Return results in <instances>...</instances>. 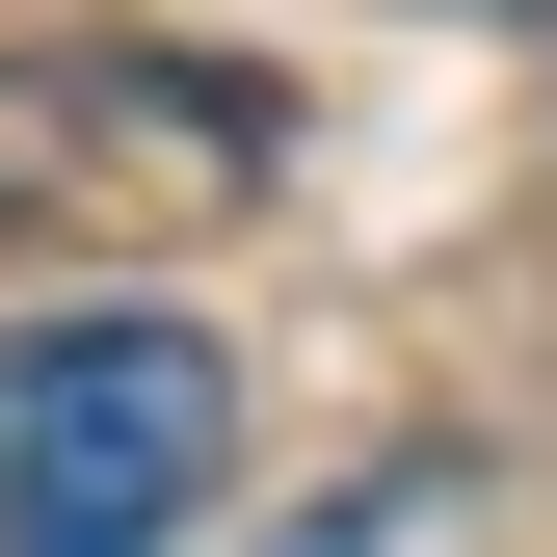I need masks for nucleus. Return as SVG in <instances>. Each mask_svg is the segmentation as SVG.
Returning a JSON list of instances; mask_svg holds the SVG:
<instances>
[{
    "instance_id": "obj_1",
    "label": "nucleus",
    "mask_w": 557,
    "mask_h": 557,
    "mask_svg": "<svg viewBox=\"0 0 557 557\" xmlns=\"http://www.w3.org/2000/svg\"><path fill=\"white\" fill-rule=\"evenodd\" d=\"M239 478V345L186 293L0 319V557H186Z\"/></svg>"
}]
</instances>
